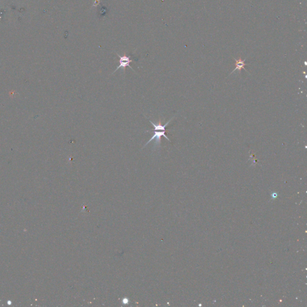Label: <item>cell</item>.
<instances>
[{
	"label": "cell",
	"mask_w": 307,
	"mask_h": 307,
	"mask_svg": "<svg viewBox=\"0 0 307 307\" xmlns=\"http://www.w3.org/2000/svg\"><path fill=\"white\" fill-rule=\"evenodd\" d=\"M234 59H235V62H236V63H235L236 67H235V69L232 71V72H231V73H230V75L232 74L234 71H236V70H238V71H240V70H241V69H242V68H243V69H244L245 70H246V71H247V70L245 68V66L248 65V64H245V59H244V60H242V59H241V58H240V59H235V58H234Z\"/></svg>",
	"instance_id": "3"
},
{
	"label": "cell",
	"mask_w": 307,
	"mask_h": 307,
	"mask_svg": "<svg viewBox=\"0 0 307 307\" xmlns=\"http://www.w3.org/2000/svg\"><path fill=\"white\" fill-rule=\"evenodd\" d=\"M118 56L120 58V65L117 67V68H116V70L114 71V72H113V74H114L118 69L120 68H123V70H124V73L125 72V68L127 67H129L131 69H132L134 71L133 68H132V67L130 66V64L131 63H132L133 61V59H131V55H129V56H127V55H122V56H121L120 55L117 53Z\"/></svg>",
	"instance_id": "1"
},
{
	"label": "cell",
	"mask_w": 307,
	"mask_h": 307,
	"mask_svg": "<svg viewBox=\"0 0 307 307\" xmlns=\"http://www.w3.org/2000/svg\"><path fill=\"white\" fill-rule=\"evenodd\" d=\"M166 132V131H163V130H160V132H157V130L154 131V135H153V136H152V137H151V139L148 140V142H147V144L144 145V147L143 148H144L145 147H146L147 145H148V144H149V143H150L152 140H154V139L155 140V143H154L155 145H157V146L160 147L161 137L162 136H163V137H164V138H166V139H167V140L169 142H171V140L168 138V137H167V136L166 135V134H165ZM143 148H142V149H143Z\"/></svg>",
	"instance_id": "2"
}]
</instances>
